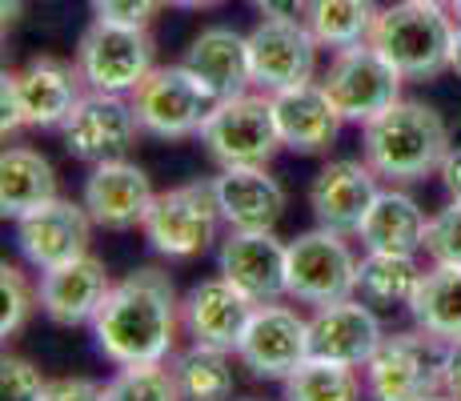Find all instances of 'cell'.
Returning <instances> with one entry per match:
<instances>
[{
	"mask_svg": "<svg viewBox=\"0 0 461 401\" xmlns=\"http://www.w3.org/2000/svg\"><path fill=\"white\" fill-rule=\"evenodd\" d=\"M377 16H381L377 0H309L301 21L309 24V32H313V41L321 49L341 52L353 49V44H366Z\"/></svg>",
	"mask_w": 461,
	"mask_h": 401,
	"instance_id": "f1b7e54d",
	"label": "cell"
},
{
	"mask_svg": "<svg viewBox=\"0 0 461 401\" xmlns=\"http://www.w3.org/2000/svg\"><path fill=\"white\" fill-rule=\"evenodd\" d=\"M88 233H93V217H88L85 201H65V197L41 205L29 217L16 221V245H21L24 261L41 273L85 257Z\"/></svg>",
	"mask_w": 461,
	"mask_h": 401,
	"instance_id": "d6986e66",
	"label": "cell"
},
{
	"mask_svg": "<svg viewBox=\"0 0 461 401\" xmlns=\"http://www.w3.org/2000/svg\"><path fill=\"white\" fill-rule=\"evenodd\" d=\"M77 68L93 93H117L132 96L140 80L157 68V44L149 29H129V24L93 21L77 44Z\"/></svg>",
	"mask_w": 461,
	"mask_h": 401,
	"instance_id": "52a82bcc",
	"label": "cell"
},
{
	"mask_svg": "<svg viewBox=\"0 0 461 401\" xmlns=\"http://www.w3.org/2000/svg\"><path fill=\"white\" fill-rule=\"evenodd\" d=\"M0 129H5V137L16 129H24L21 105H16V93H13V85H8V77H5V85H0Z\"/></svg>",
	"mask_w": 461,
	"mask_h": 401,
	"instance_id": "f35d334b",
	"label": "cell"
},
{
	"mask_svg": "<svg viewBox=\"0 0 461 401\" xmlns=\"http://www.w3.org/2000/svg\"><path fill=\"white\" fill-rule=\"evenodd\" d=\"M5 77L16 93V105H21L24 129H60L73 117V109L81 105L88 88L77 60H60V57H37Z\"/></svg>",
	"mask_w": 461,
	"mask_h": 401,
	"instance_id": "2e32d148",
	"label": "cell"
},
{
	"mask_svg": "<svg viewBox=\"0 0 461 401\" xmlns=\"http://www.w3.org/2000/svg\"><path fill=\"white\" fill-rule=\"evenodd\" d=\"M449 149H454V137H449L446 117L425 101L402 96L381 117L361 124V153L389 185H413L433 177Z\"/></svg>",
	"mask_w": 461,
	"mask_h": 401,
	"instance_id": "7a4b0ae2",
	"label": "cell"
},
{
	"mask_svg": "<svg viewBox=\"0 0 461 401\" xmlns=\"http://www.w3.org/2000/svg\"><path fill=\"white\" fill-rule=\"evenodd\" d=\"M140 137V121L132 113L129 96L117 93H88L73 109V117L60 124V141L65 153L81 165H104V160H121L132 153Z\"/></svg>",
	"mask_w": 461,
	"mask_h": 401,
	"instance_id": "8fae6325",
	"label": "cell"
},
{
	"mask_svg": "<svg viewBox=\"0 0 461 401\" xmlns=\"http://www.w3.org/2000/svg\"><path fill=\"white\" fill-rule=\"evenodd\" d=\"M104 401H185L176 386L173 365H117L109 381H104Z\"/></svg>",
	"mask_w": 461,
	"mask_h": 401,
	"instance_id": "1f68e13d",
	"label": "cell"
},
{
	"mask_svg": "<svg viewBox=\"0 0 461 401\" xmlns=\"http://www.w3.org/2000/svg\"><path fill=\"white\" fill-rule=\"evenodd\" d=\"M425 401H454V397H449L446 389H441V394H433V397H425Z\"/></svg>",
	"mask_w": 461,
	"mask_h": 401,
	"instance_id": "bcb514c9",
	"label": "cell"
},
{
	"mask_svg": "<svg viewBox=\"0 0 461 401\" xmlns=\"http://www.w3.org/2000/svg\"><path fill=\"white\" fill-rule=\"evenodd\" d=\"M321 85L345 124H369L374 117H381L389 105L402 101L405 77L366 41V44L333 52Z\"/></svg>",
	"mask_w": 461,
	"mask_h": 401,
	"instance_id": "9c48e42d",
	"label": "cell"
},
{
	"mask_svg": "<svg viewBox=\"0 0 461 401\" xmlns=\"http://www.w3.org/2000/svg\"><path fill=\"white\" fill-rule=\"evenodd\" d=\"M357 261L345 233L317 225L289 241V297L301 305H333L357 293Z\"/></svg>",
	"mask_w": 461,
	"mask_h": 401,
	"instance_id": "30bf717a",
	"label": "cell"
},
{
	"mask_svg": "<svg viewBox=\"0 0 461 401\" xmlns=\"http://www.w3.org/2000/svg\"><path fill=\"white\" fill-rule=\"evenodd\" d=\"M165 5L168 0H93V16L109 24H129V29H149Z\"/></svg>",
	"mask_w": 461,
	"mask_h": 401,
	"instance_id": "d590c367",
	"label": "cell"
},
{
	"mask_svg": "<svg viewBox=\"0 0 461 401\" xmlns=\"http://www.w3.org/2000/svg\"><path fill=\"white\" fill-rule=\"evenodd\" d=\"M41 401H104V386L88 378H57L44 386Z\"/></svg>",
	"mask_w": 461,
	"mask_h": 401,
	"instance_id": "8d00e7d4",
	"label": "cell"
},
{
	"mask_svg": "<svg viewBox=\"0 0 461 401\" xmlns=\"http://www.w3.org/2000/svg\"><path fill=\"white\" fill-rule=\"evenodd\" d=\"M237 358L245 369H253V378L285 381L297 365L309 361V321L277 301L257 305L237 345Z\"/></svg>",
	"mask_w": 461,
	"mask_h": 401,
	"instance_id": "5bb4252c",
	"label": "cell"
},
{
	"mask_svg": "<svg viewBox=\"0 0 461 401\" xmlns=\"http://www.w3.org/2000/svg\"><path fill=\"white\" fill-rule=\"evenodd\" d=\"M425 229H429V217L418 201L405 189H381L377 201L369 205L366 221H361L357 237L366 245V253H405L418 257L425 249Z\"/></svg>",
	"mask_w": 461,
	"mask_h": 401,
	"instance_id": "d4e9b609",
	"label": "cell"
},
{
	"mask_svg": "<svg viewBox=\"0 0 461 401\" xmlns=\"http://www.w3.org/2000/svg\"><path fill=\"white\" fill-rule=\"evenodd\" d=\"M212 193L229 229H277L289 205L281 181L265 165L221 169V177H212Z\"/></svg>",
	"mask_w": 461,
	"mask_h": 401,
	"instance_id": "603a6c76",
	"label": "cell"
},
{
	"mask_svg": "<svg viewBox=\"0 0 461 401\" xmlns=\"http://www.w3.org/2000/svg\"><path fill=\"white\" fill-rule=\"evenodd\" d=\"M269 101H273V117H277L281 145L294 149L301 157L330 153L345 121H341V113L333 109L321 80L285 88V93H269Z\"/></svg>",
	"mask_w": 461,
	"mask_h": 401,
	"instance_id": "7402d4cb",
	"label": "cell"
},
{
	"mask_svg": "<svg viewBox=\"0 0 461 401\" xmlns=\"http://www.w3.org/2000/svg\"><path fill=\"white\" fill-rule=\"evenodd\" d=\"M217 273L257 305L289 297V241L273 229H229L217 249Z\"/></svg>",
	"mask_w": 461,
	"mask_h": 401,
	"instance_id": "4fadbf2b",
	"label": "cell"
},
{
	"mask_svg": "<svg viewBox=\"0 0 461 401\" xmlns=\"http://www.w3.org/2000/svg\"><path fill=\"white\" fill-rule=\"evenodd\" d=\"M421 285L418 257L405 253H366L357 261V293L374 309H410L413 293Z\"/></svg>",
	"mask_w": 461,
	"mask_h": 401,
	"instance_id": "83f0119b",
	"label": "cell"
},
{
	"mask_svg": "<svg viewBox=\"0 0 461 401\" xmlns=\"http://www.w3.org/2000/svg\"><path fill=\"white\" fill-rule=\"evenodd\" d=\"M49 381L41 378V369L24 358H5L0 361V397L5 401H41Z\"/></svg>",
	"mask_w": 461,
	"mask_h": 401,
	"instance_id": "e575fe53",
	"label": "cell"
},
{
	"mask_svg": "<svg viewBox=\"0 0 461 401\" xmlns=\"http://www.w3.org/2000/svg\"><path fill=\"white\" fill-rule=\"evenodd\" d=\"M261 16H305L309 0H249Z\"/></svg>",
	"mask_w": 461,
	"mask_h": 401,
	"instance_id": "ab89813d",
	"label": "cell"
},
{
	"mask_svg": "<svg viewBox=\"0 0 461 401\" xmlns=\"http://www.w3.org/2000/svg\"><path fill=\"white\" fill-rule=\"evenodd\" d=\"M0 8H5V29H13L16 21H21V0H0Z\"/></svg>",
	"mask_w": 461,
	"mask_h": 401,
	"instance_id": "7bdbcfd3",
	"label": "cell"
},
{
	"mask_svg": "<svg viewBox=\"0 0 461 401\" xmlns=\"http://www.w3.org/2000/svg\"><path fill=\"white\" fill-rule=\"evenodd\" d=\"M381 342H385V333H381L377 309L366 305L361 297L317 305L309 317V358L366 369L369 358L381 350Z\"/></svg>",
	"mask_w": 461,
	"mask_h": 401,
	"instance_id": "e0dca14e",
	"label": "cell"
},
{
	"mask_svg": "<svg viewBox=\"0 0 461 401\" xmlns=\"http://www.w3.org/2000/svg\"><path fill=\"white\" fill-rule=\"evenodd\" d=\"M173 8H193V13H201V8H217L225 5V0H168Z\"/></svg>",
	"mask_w": 461,
	"mask_h": 401,
	"instance_id": "ee69618b",
	"label": "cell"
},
{
	"mask_svg": "<svg viewBox=\"0 0 461 401\" xmlns=\"http://www.w3.org/2000/svg\"><path fill=\"white\" fill-rule=\"evenodd\" d=\"M457 345L425 333V329H405L381 342V350L366 365V389L374 401H425L446 389L449 358Z\"/></svg>",
	"mask_w": 461,
	"mask_h": 401,
	"instance_id": "277c9868",
	"label": "cell"
},
{
	"mask_svg": "<svg viewBox=\"0 0 461 401\" xmlns=\"http://www.w3.org/2000/svg\"><path fill=\"white\" fill-rule=\"evenodd\" d=\"M446 394L461 401V345L454 350V358H449V373H446Z\"/></svg>",
	"mask_w": 461,
	"mask_h": 401,
	"instance_id": "60d3db41",
	"label": "cell"
},
{
	"mask_svg": "<svg viewBox=\"0 0 461 401\" xmlns=\"http://www.w3.org/2000/svg\"><path fill=\"white\" fill-rule=\"evenodd\" d=\"M57 197V169L49 165V157L24 145L5 149V157H0V213L5 217L21 221Z\"/></svg>",
	"mask_w": 461,
	"mask_h": 401,
	"instance_id": "484cf974",
	"label": "cell"
},
{
	"mask_svg": "<svg viewBox=\"0 0 461 401\" xmlns=\"http://www.w3.org/2000/svg\"><path fill=\"white\" fill-rule=\"evenodd\" d=\"M245 401H257V397H245Z\"/></svg>",
	"mask_w": 461,
	"mask_h": 401,
	"instance_id": "c3c4849f",
	"label": "cell"
},
{
	"mask_svg": "<svg viewBox=\"0 0 461 401\" xmlns=\"http://www.w3.org/2000/svg\"><path fill=\"white\" fill-rule=\"evenodd\" d=\"M221 221L225 217H221L212 181H189L157 193L140 233L153 253L168 257V261H193L217 241Z\"/></svg>",
	"mask_w": 461,
	"mask_h": 401,
	"instance_id": "5b68a950",
	"label": "cell"
},
{
	"mask_svg": "<svg viewBox=\"0 0 461 401\" xmlns=\"http://www.w3.org/2000/svg\"><path fill=\"white\" fill-rule=\"evenodd\" d=\"M317 49L321 44L301 16H265L249 32L253 85L261 93H285L317 80Z\"/></svg>",
	"mask_w": 461,
	"mask_h": 401,
	"instance_id": "7c38bea8",
	"label": "cell"
},
{
	"mask_svg": "<svg viewBox=\"0 0 461 401\" xmlns=\"http://www.w3.org/2000/svg\"><path fill=\"white\" fill-rule=\"evenodd\" d=\"M454 32H457V21L446 5L397 0V5L381 8L374 32H369V44L405 80H433L449 73Z\"/></svg>",
	"mask_w": 461,
	"mask_h": 401,
	"instance_id": "3957f363",
	"label": "cell"
},
{
	"mask_svg": "<svg viewBox=\"0 0 461 401\" xmlns=\"http://www.w3.org/2000/svg\"><path fill=\"white\" fill-rule=\"evenodd\" d=\"M425 257L433 265H461V201L438 209L425 229Z\"/></svg>",
	"mask_w": 461,
	"mask_h": 401,
	"instance_id": "836d02e7",
	"label": "cell"
},
{
	"mask_svg": "<svg viewBox=\"0 0 461 401\" xmlns=\"http://www.w3.org/2000/svg\"><path fill=\"white\" fill-rule=\"evenodd\" d=\"M197 141L205 145L212 165L237 169V165H269L281 145L277 117H273L269 93H241L217 101L209 121L201 124Z\"/></svg>",
	"mask_w": 461,
	"mask_h": 401,
	"instance_id": "8992f818",
	"label": "cell"
},
{
	"mask_svg": "<svg viewBox=\"0 0 461 401\" xmlns=\"http://www.w3.org/2000/svg\"><path fill=\"white\" fill-rule=\"evenodd\" d=\"M421 5H449V0H421Z\"/></svg>",
	"mask_w": 461,
	"mask_h": 401,
	"instance_id": "7dc6e473",
	"label": "cell"
},
{
	"mask_svg": "<svg viewBox=\"0 0 461 401\" xmlns=\"http://www.w3.org/2000/svg\"><path fill=\"white\" fill-rule=\"evenodd\" d=\"M285 401H361V378L353 365L309 358L285 381Z\"/></svg>",
	"mask_w": 461,
	"mask_h": 401,
	"instance_id": "4dcf8cb0",
	"label": "cell"
},
{
	"mask_svg": "<svg viewBox=\"0 0 461 401\" xmlns=\"http://www.w3.org/2000/svg\"><path fill=\"white\" fill-rule=\"evenodd\" d=\"M113 281L109 269H104L101 257L85 253L77 261H65L57 269H44L41 273V314L52 321V325H93V317L101 314L104 297H109Z\"/></svg>",
	"mask_w": 461,
	"mask_h": 401,
	"instance_id": "44dd1931",
	"label": "cell"
},
{
	"mask_svg": "<svg viewBox=\"0 0 461 401\" xmlns=\"http://www.w3.org/2000/svg\"><path fill=\"white\" fill-rule=\"evenodd\" d=\"M438 177H441V189L449 193V201H461V141L446 153V160H441V169H438Z\"/></svg>",
	"mask_w": 461,
	"mask_h": 401,
	"instance_id": "74e56055",
	"label": "cell"
},
{
	"mask_svg": "<svg viewBox=\"0 0 461 401\" xmlns=\"http://www.w3.org/2000/svg\"><path fill=\"white\" fill-rule=\"evenodd\" d=\"M257 301L245 297L229 278H205L197 281L181 301V321L185 333L193 337V345H205V350H221V353H237L249 325Z\"/></svg>",
	"mask_w": 461,
	"mask_h": 401,
	"instance_id": "ac0fdd59",
	"label": "cell"
},
{
	"mask_svg": "<svg viewBox=\"0 0 461 401\" xmlns=\"http://www.w3.org/2000/svg\"><path fill=\"white\" fill-rule=\"evenodd\" d=\"M377 181L381 177L374 173L369 160H353V157L330 160V165L313 177V185H309V209H313V221L325 225V229H333V233L357 237L369 205H374L377 193H381Z\"/></svg>",
	"mask_w": 461,
	"mask_h": 401,
	"instance_id": "ffe728a7",
	"label": "cell"
},
{
	"mask_svg": "<svg viewBox=\"0 0 461 401\" xmlns=\"http://www.w3.org/2000/svg\"><path fill=\"white\" fill-rule=\"evenodd\" d=\"M0 305H5V314H0V337H16L24 325H29L32 309L41 305L37 289L29 285L21 265H0Z\"/></svg>",
	"mask_w": 461,
	"mask_h": 401,
	"instance_id": "d6a6232c",
	"label": "cell"
},
{
	"mask_svg": "<svg viewBox=\"0 0 461 401\" xmlns=\"http://www.w3.org/2000/svg\"><path fill=\"white\" fill-rule=\"evenodd\" d=\"M181 65L189 68L201 85L209 88L217 101L241 96L253 88V68H249V37L225 24H209L189 41Z\"/></svg>",
	"mask_w": 461,
	"mask_h": 401,
	"instance_id": "cb8c5ba5",
	"label": "cell"
},
{
	"mask_svg": "<svg viewBox=\"0 0 461 401\" xmlns=\"http://www.w3.org/2000/svg\"><path fill=\"white\" fill-rule=\"evenodd\" d=\"M176 386H181L185 401H233V361L221 350H205V345H193L189 353L173 361Z\"/></svg>",
	"mask_w": 461,
	"mask_h": 401,
	"instance_id": "f546056e",
	"label": "cell"
},
{
	"mask_svg": "<svg viewBox=\"0 0 461 401\" xmlns=\"http://www.w3.org/2000/svg\"><path fill=\"white\" fill-rule=\"evenodd\" d=\"M449 73L461 80V24H457V32H454V49H449Z\"/></svg>",
	"mask_w": 461,
	"mask_h": 401,
	"instance_id": "b9f144b4",
	"label": "cell"
},
{
	"mask_svg": "<svg viewBox=\"0 0 461 401\" xmlns=\"http://www.w3.org/2000/svg\"><path fill=\"white\" fill-rule=\"evenodd\" d=\"M181 325V301L168 273L137 269L113 281L101 314L93 317V342L113 365H153L173 358Z\"/></svg>",
	"mask_w": 461,
	"mask_h": 401,
	"instance_id": "6da1fadb",
	"label": "cell"
},
{
	"mask_svg": "<svg viewBox=\"0 0 461 401\" xmlns=\"http://www.w3.org/2000/svg\"><path fill=\"white\" fill-rule=\"evenodd\" d=\"M129 101L140 121V132H149L157 141H185L201 132L217 96L185 65H157Z\"/></svg>",
	"mask_w": 461,
	"mask_h": 401,
	"instance_id": "ba28073f",
	"label": "cell"
},
{
	"mask_svg": "<svg viewBox=\"0 0 461 401\" xmlns=\"http://www.w3.org/2000/svg\"><path fill=\"white\" fill-rule=\"evenodd\" d=\"M410 317L425 333L461 345V265H433L429 273H421Z\"/></svg>",
	"mask_w": 461,
	"mask_h": 401,
	"instance_id": "4316f807",
	"label": "cell"
},
{
	"mask_svg": "<svg viewBox=\"0 0 461 401\" xmlns=\"http://www.w3.org/2000/svg\"><path fill=\"white\" fill-rule=\"evenodd\" d=\"M446 8H449V13H454V21L461 24V0H449V5H446Z\"/></svg>",
	"mask_w": 461,
	"mask_h": 401,
	"instance_id": "f6af8a7d",
	"label": "cell"
},
{
	"mask_svg": "<svg viewBox=\"0 0 461 401\" xmlns=\"http://www.w3.org/2000/svg\"><path fill=\"white\" fill-rule=\"evenodd\" d=\"M81 201L88 217H93V225L109 229V233H129V229L145 225L157 193L145 169L132 165L129 157H121V160H104V165L88 169Z\"/></svg>",
	"mask_w": 461,
	"mask_h": 401,
	"instance_id": "9a60e30c",
	"label": "cell"
}]
</instances>
